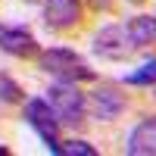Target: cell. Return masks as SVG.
Listing matches in <instances>:
<instances>
[{"mask_svg":"<svg viewBox=\"0 0 156 156\" xmlns=\"http://www.w3.org/2000/svg\"><path fill=\"white\" fill-rule=\"evenodd\" d=\"M128 156H156V115H147L134 125L125 144Z\"/></svg>","mask_w":156,"mask_h":156,"instance_id":"cell-8","label":"cell"},{"mask_svg":"<svg viewBox=\"0 0 156 156\" xmlns=\"http://www.w3.org/2000/svg\"><path fill=\"white\" fill-rule=\"evenodd\" d=\"M125 84H134V87H153V84H156V56L147 59L140 69L128 72V75H125Z\"/></svg>","mask_w":156,"mask_h":156,"instance_id":"cell-10","label":"cell"},{"mask_svg":"<svg viewBox=\"0 0 156 156\" xmlns=\"http://www.w3.org/2000/svg\"><path fill=\"white\" fill-rule=\"evenodd\" d=\"M37 59V69L53 75L56 81H69V84H78V81H94L97 72L84 62L81 53H75L69 47H47L34 56Z\"/></svg>","mask_w":156,"mask_h":156,"instance_id":"cell-1","label":"cell"},{"mask_svg":"<svg viewBox=\"0 0 156 156\" xmlns=\"http://www.w3.org/2000/svg\"><path fill=\"white\" fill-rule=\"evenodd\" d=\"M28 3H44V0H28Z\"/></svg>","mask_w":156,"mask_h":156,"instance_id":"cell-15","label":"cell"},{"mask_svg":"<svg viewBox=\"0 0 156 156\" xmlns=\"http://www.w3.org/2000/svg\"><path fill=\"white\" fill-rule=\"evenodd\" d=\"M56 156H97V147L87 144V140H59V150Z\"/></svg>","mask_w":156,"mask_h":156,"instance_id":"cell-12","label":"cell"},{"mask_svg":"<svg viewBox=\"0 0 156 156\" xmlns=\"http://www.w3.org/2000/svg\"><path fill=\"white\" fill-rule=\"evenodd\" d=\"M0 100H3V103H25V90H22V84L16 81V78L3 75V72H0Z\"/></svg>","mask_w":156,"mask_h":156,"instance_id":"cell-11","label":"cell"},{"mask_svg":"<svg viewBox=\"0 0 156 156\" xmlns=\"http://www.w3.org/2000/svg\"><path fill=\"white\" fill-rule=\"evenodd\" d=\"M0 50L16 59H31L41 53V47H37V37L22 28V25H0Z\"/></svg>","mask_w":156,"mask_h":156,"instance_id":"cell-6","label":"cell"},{"mask_svg":"<svg viewBox=\"0 0 156 156\" xmlns=\"http://www.w3.org/2000/svg\"><path fill=\"white\" fill-rule=\"evenodd\" d=\"M87 3L94 6V9H100V12H109V9H112V3H115V0H87Z\"/></svg>","mask_w":156,"mask_h":156,"instance_id":"cell-13","label":"cell"},{"mask_svg":"<svg viewBox=\"0 0 156 156\" xmlns=\"http://www.w3.org/2000/svg\"><path fill=\"white\" fill-rule=\"evenodd\" d=\"M22 106H25V109H22L25 122L34 128V134L44 140V147H47L50 153H56V150H59V119H56L53 106H50L44 97H31V100H25Z\"/></svg>","mask_w":156,"mask_h":156,"instance_id":"cell-3","label":"cell"},{"mask_svg":"<svg viewBox=\"0 0 156 156\" xmlns=\"http://www.w3.org/2000/svg\"><path fill=\"white\" fill-rule=\"evenodd\" d=\"M131 3H144V0H131Z\"/></svg>","mask_w":156,"mask_h":156,"instance_id":"cell-16","label":"cell"},{"mask_svg":"<svg viewBox=\"0 0 156 156\" xmlns=\"http://www.w3.org/2000/svg\"><path fill=\"white\" fill-rule=\"evenodd\" d=\"M0 156H9V147H3V144H0Z\"/></svg>","mask_w":156,"mask_h":156,"instance_id":"cell-14","label":"cell"},{"mask_svg":"<svg viewBox=\"0 0 156 156\" xmlns=\"http://www.w3.org/2000/svg\"><path fill=\"white\" fill-rule=\"evenodd\" d=\"M90 47H94V53L100 59H112V62H122L137 50L125 25H106V28H100L94 34V44Z\"/></svg>","mask_w":156,"mask_h":156,"instance_id":"cell-4","label":"cell"},{"mask_svg":"<svg viewBox=\"0 0 156 156\" xmlns=\"http://www.w3.org/2000/svg\"><path fill=\"white\" fill-rule=\"evenodd\" d=\"M128 28V34H131V41H134V47L140 50V47H150V44H156V16H147V12H140V16H134L131 22L125 25Z\"/></svg>","mask_w":156,"mask_h":156,"instance_id":"cell-9","label":"cell"},{"mask_svg":"<svg viewBox=\"0 0 156 156\" xmlns=\"http://www.w3.org/2000/svg\"><path fill=\"white\" fill-rule=\"evenodd\" d=\"M44 100L53 106L59 125H81L84 122V112H87V94H81L75 84L69 81H56L44 90Z\"/></svg>","mask_w":156,"mask_h":156,"instance_id":"cell-2","label":"cell"},{"mask_svg":"<svg viewBox=\"0 0 156 156\" xmlns=\"http://www.w3.org/2000/svg\"><path fill=\"white\" fill-rule=\"evenodd\" d=\"M125 94L115 84H97L94 90L87 94V109L97 115L100 122H112L115 115H119L122 109H125Z\"/></svg>","mask_w":156,"mask_h":156,"instance_id":"cell-5","label":"cell"},{"mask_svg":"<svg viewBox=\"0 0 156 156\" xmlns=\"http://www.w3.org/2000/svg\"><path fill=\"white\" fill-rule=\"evenodd\" d=\"M81 0H44V25L53 31H69L81 22Z\"/></svg>","mask_w":156,"mask_h":156,"instance_id":"cell-7","label":"cell"}]
</instances>
